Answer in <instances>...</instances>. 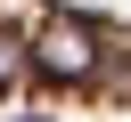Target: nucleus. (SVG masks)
<instances>
[{"label":"nucleus","mask_w":131,"mask_h":122,"mask_svg":"<svg viewBox=\"0 0 131 122\" xmlns=\"http://www.w3.org/2000/svg\"><path fill=\"white\" fill-rule=\"evenodd\" d=\"M0 106L16 122L131 114V0H0Z\"/></svg>","instance_id":"obj_1"}]
</instances>
